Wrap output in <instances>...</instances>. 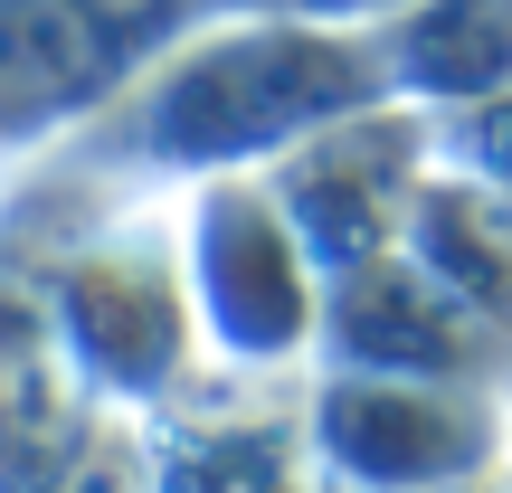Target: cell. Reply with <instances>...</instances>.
<instances>
[{
	"label": "cell",
	"mask_w": 512,
	"mask_h": 493,
	"mask_svg": "<svg viewBox=\"0 0 512 493\" xmlns=\"http://www.w3.org/2000/svg\"><path fill=\"white\" fill-rule=\"evenodd\" d=\"M389 95H399L389 29H351V19L294 10V0H256V10H228L200 38H181L67 152H95L133 181H209V171L275 162L304 133L342 124L361 105H389Z\"/></svg>",
	"instance_id": "cell-1"
},
{
	"label": "cell",
	"mask_w": 512,
	"mask_h": 493,
	"mask_svg": "<svg viewBox=\"0 0 512 493\" xmlns=\"http://www.w3.org/2000/svg\"><path fill=\"white\" fill-rule=\"evenodd\" d=\"M294 10H323V19H351V29H389V19H408L418 0H294Z\"/></svg>",
	"instance_id": "cell-6"
},
{
	"label": "cell",
	"mask_w": 512,
	"mask_h": 493,
	"mask_svg": "<svg viewBox=\"0 0 512 493\" xmlns=\"http://www.w3.org/2000/svg\"><path fill=\"white\" fill-rule=\"evenodd\" d=\"M437 143L456 152L465 171H484L494 190H512V86L503 95H475V105H456L437 124Z\"/></svg>",
	"instance_id": "cell-5"
},
{
	"label": "cell",
	"mask_w": 512,
	"mask_h": 493,
	"mask_svg": "<svg viewBox=\"0 0 512 493\" xmlns=\"http://www.w3.org/2000/svg\"><path fill=\"white\" fill-rule=\"evenodd\" d=\"M181 238H190V285H200L209 342L247 370L304 361V342L323 332V266H313L304 228L285 219L266 162L181 181Z\"/></svg>",
	"instance_id": "cell-3"
},
{
	"label": "cell",
	"mask_w": 512,
	"mask_h": 493,
	"mask_svg": "<svg viewBox=\"0 0 512 493\" xmlns=\"http://www.w3.org/2000/svg\"><path fill=\"white\" fill-rule=\"evenodd\" d=\"M313 427L351 475H475L503 446V418L484 389H446L418 370H370L351 389H323Z\"/></svg>",
	"instance_id": "cell-4"
},
{
	"label": "cell",
	"mask_w": 512,
	"mask_h": 493,
	"mask_svg": "<svg viewBox=\"0 0 512 493\" xmlns=\"http://www.w3.org/2000/svg\"><path fill=\"white\" fill-rule=\"evenodd\" d=\"M256 0H0V171L67 152L181 38Z\"/></svg>",
	"instance_id": "cell-2"
}]
</instances>
